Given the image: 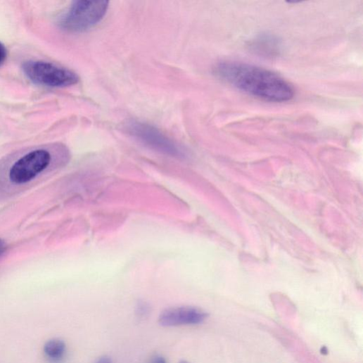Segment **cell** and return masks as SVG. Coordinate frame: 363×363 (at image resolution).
Wrapping results in <instances>:
<instances>
[{
    "instance_id": "obj_12",
    "label": "cell",
    "mask_w": 363,
    "mask_h": 363,
    "mask_svg": "<svg viewBox=\"0 0 363 363\" xmlns=\"http://www.w3.org/2000/svg\"><path fill=\"white\" fill-rule=\"evenodd\" d=\"M179 363H191V362L186 361V360H182Z\"/></svg>"
},
{
    "instance_id": "obj_4",
    "label": "cell",
    "mask_w": 363,
    "mask_h": 363,
    "mask_svg": "<svg viewBox=\"0 0 363 363\" xmlns=\"http://www.w3.org/2000/svg\"><path fill=\"white\" fill-rule=\"evenodd\" d=\"M23 68L27 77L37 84L65 87L79 81L75 72L49 62L30 60L24 63Z\"/></svg>"
},
{
    "instance_id": "obj_1",
    "label": "cell",
    "mask_w": 363,
    "mask_h": 363,
    "mask_svg": "<svg viewBox=\"0 0 363 363\" xmlns=\"http://www.w3.org/2000/svg\"><path fill=\"white\" fill-rule=\"evenodd\" d=\"M68 153L63 149L34 148L13 155L0 163V198L25 189L56 168L63 165Z\"/></svg>"
},
{
    "instance_id": "obj_10",
    "label": "cell",
    "mask_w": 363,
    "mask_h": 363,
    "mask_svg": "<svg viewBox=\"0 0 363 363\" xmlns=\"http://www.w3.org/2000/svg\"><path fill=\"white\" fill-rule=\"evenodd\" d=\"M151 363H167L165 359L160 355H156L153 357Z\"/></svg>"
},
{
    "instance_id": "obj_2",
    "label": "cell",
    "mask_w": 363,
    "mask_h": 363,
    "mask_svg": "<svg viewBox=\"0 0 363 363\" xmlns=\"http://www.w3.org/2000/svg\"><path fill=\"white\" fill-rule=\"evenodd\" d=\"M215 74L243 92L269 102L289 101L295 96L293 86L270 70L234 61H224L214 68Z\"/></svg>"
},
{
    "instance_id": "obj_9",
    "label": "cell",
    "mask_w": 363,
    "mask_h": 363,
    "mask_svg": "<svg viewBox=\"0 0 363 363\" xmlns=\"http://www.w3.org/2000/svg\"><path fill=\"white\" fill-rule=\"evenodd\" d=\"M7 250L6 243L1 238H0V258L5 254Z\"/></svg>"
},
{
    "instance_id": "obj_11",
    "label": "cell",
    "mask_w": 363,
    "mask_h": 363,
    "mask_svg": "<svg viewBox=\"0 0 363 363\" xmlns=\"http://www.w3.org/2000/svg\"><path fill=\"white\" fill-rule=\"evenodd\" d=\"M96 363H113L112 359L108 357L104 356L101 357Z\"/></svg>"
},
{
    "instance_id": "obj_3",
    "label": "cell",
    "mask_w": 363,
    "mask_h": 363,
    "mask_svg": "<svg viewBox=\"0 0 363 363\" xmlns=\"http://www.w3.org/2000/svg\"><path fill=\"white\" fill-rule=\"evenodd\" d=\"M110 2L106 0H79L72 4L59 20L60 27L68 32L79 33L92 28L106 16Z\"/></svg>"
},
{
    "instance_id": "obj_7",
    "label": "cell",
    "mask_w": 363,
    "mask_h": 363,
    "mask_svg": "<svg viewBox=\"0 0 363 363\" xmlns=\"http://www.w3.org/2000/svg\"><path fill=\"white\" fill-rule=\"evenodd\" d=\"M44 352L50 362H60L65 356L66 345L63 340L58 338L49 340L44 346Z\"/></svg>"
},
{
    "instance_id": "obj_5",
    "label": "cell",
    "mask_w": 363,
    "mask_h": 363,
    "mask_svg": "<svg viewBox=\"0 0 363 363\" xmlns=\"http://www.w3.org/2000/svg\"><path fill=\"white\" fill-rule=\"evenodd\" d=\"M128 130L139 141L161 153L176 158L186 155L181 147L152 125L134 121L129 125Z\"/></svg>"
},
{
    "instance_id": "obj_6",
    "label": "cell",
    "mask_w": 363,
    "mask_h": 363,
    "mask_svg": "<svg viewBox=\"0 0 363 363\" xmlns=\"http://www.w3.org/2000/svg\"><path fill=\"white\" fill-rule=\"evenodd\" d=\"M208 314L193 307H177L167 309L159 316V324L165 327L198 325L203 323Z\"/></svg>"
},
{
    "instance_id": "obj_8",
    "label": "cell",
    "mask_w": 363,
    "mask_h": 363,
    "mask_svg": "<svg viewBox=\"0 0 363 363\" xmlns=\"http://www.w3.org/2000/svg\"><path fill=\"white\" fill-rule=\"evenodd\" d=\"M8 56V51L5 45L0 42V66H2L6 62Z\"/></svg>"
}]
</instances>
